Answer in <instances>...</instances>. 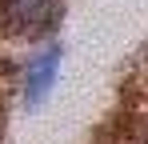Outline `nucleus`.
<instances>
[{
    "instance_id": "f257e3e1",
    "label": "nucleus",
    "mask_w": 148,
    "mask_h": 144,
    "mask_svg": "<svg viewBox=\"0 0 148 144\" xmlns=\"http://www.w3.org/2000/svg\"><path fill=\"white\" fill-rule=\"evenodd\" d=\"M60 8H64V0H4L0 16H4V28L12 36H32L36 40L60 20Z\"/></svg>"
},
{
    "instance_id": "f03ea898",
    "label": "nucleus",
    "mask_w": 148,
    "mask_h": 144,
    "mask_svg": "<svg viewBox=\"0 0 148 144\" xmlns=\"http://www.w3.org/2000/svg\"><path fill=\"white\" fill-rule=\"evenodd\" d=\"M60 64H64V52H60L56 44L40 48V52L28 60V68H24V104H40V100L56 88Z\"/></svg>"
}]
</instances>
